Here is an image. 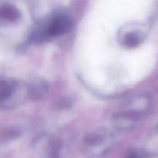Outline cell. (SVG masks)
<instances>
[{
    "mask_svg": "<svg viewBox=\"0 0 158 158\" xmlns=\"http://www.w3.org/2000/svg\"><path fill=\"white\" fill-rule=\"evenodd\" d=\"M114 141L110 131L106 128H98L85 135L81 151L87 158H102L112 149Z\"/></svg>",
    "mask_w": 158,
    "mask_h": 158,
    "instance_id": "obj_1",
    "label": "cell"
},
{
    "mask_svg": "<svg viewBox=\"0 0 158 158\" xmlns=\"http://www.w3.org/2000/svg\"><path fill=\"white\" fill-rule=\"evenodd\" d=\"M29 95L28 86L15 80H2L1 83L2 108L9 109L17 106Z\"/></svg>",
    "mask_w": 158,
    "mask_h": 158,
    "instance_id": "obj_2",
    "label": "cell"
},
{
    "mask_svg": "<svg viewBox=\"0 0 158 158\" xmlns=\"http://www.w3.org/2000/svg\"><path fill=\"white\" fill-rule=\"evenodd\" d=\"M72 27V21L64 13H56L49 19L43 28V35L46 37H56L69 32Z\"/></svg>",
    "mask_w": 158,
    "mask_h": 158,
    "instance_id": "obj_3",
    "label": "cell"
},
{
    "mask_svg": "<svg viewBox=\"0 0 158 158\" xmlns=\"http://www.w3.org/2000/svg\"><path fill=\"white\" fill-rule=\"evenodd\" d=\"M145 33L143 30L137 27L127 28L118 34L120 43L128 49L138 46L144 40Z\"/></svg>",
    "mask_w": 158,
    "mask_h": 158,
    "instance_id": "obj_4",
    "label": "cell"
},
{
    "mask_svg": "<svg viewBox=\"0 0 158 158\" xmlns=\"http://www.w3.org/2000/svg\"><path fill=\"white\" fill-rule=\"evenodd\" d=\"M140 117L126 110H121L113 117L114 127L120 131H128L133 129Z\"/></svg>",
    "mask_w": 158,
    "mask_h": 158,
    "instance_id": "obj_5",
    "label": "cell"
},
{
    "mask_svg": "<svg viewBox=\"0 0 158 158\" xmlns=\"http://www.w3.org/2000/svg\"><path fill=\"white\" fill-rule=\"evenodd\" d=\"M29 89V97L37 100L40 98L46 91V86L42 81H35L30 86H28Z\"/></svg>",
    "mask_w": 158,
    "mask_h": 158,
    "instance_id": "obj_6",
    "label": "cell"
},
{
    "mask_svg": "<svg viewBox=\"0 0 158 158\" xmlns=\"http://www.w3.org/2000/svg\"><path fill=\"white\" fill-rule=\"evenodd\" d=\"M19 16V12L16 9L12 8L11 6H6V8L2 9V17L6 18V19L13 20L16 19Z\"/></svg>",
    "mask_w": 158,
    "mask_h": 158,
    "instance_id": "obj_7",
    "label": "cell"
},
{
    "mask_svg": "<svg viewBox=\"0 0 158 158\" xmlns=\"http://www.w3.org/2000/svg\"><path fill=\"white\" fill-rule=\"evenodd\" d=\"M125 158H149V155L144 150L134 148L127 153Z\"/></svg>",
    "mask_w": 158,
    "mask_h": 158,
    "instance_id": "obj_8",
    "label": "cell"
}]
</instances>
